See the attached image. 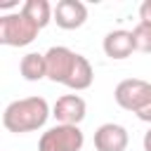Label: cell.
I'll use <instances>...</instances> for the list:
<instances>
[{
    "label": "cell",
    "instance_id": "6",
    "mask_svg": "<svg viewBox=\"0 0 151 151\" xmlns=\"http://www.w3.org/2000/svg\"><path fill=\"white\" fill-rule=\"evenodd\" d=\"M85 113L87 104L80 94H64L52 106V116L59 125H80L85 120Z\"/></svg>",
    "mask_w": 151,
    "mask_h": 151
},
{
    "label": "cell",
    "instance_id": "5",
    "mask_svg": "<svg viewBox=\"0 0 151 151\" xmlns=\"http://www.w3.org/2000/svg\"><path fill=\"white\" fill-rule=\"evenodd\" d=\"M76 57L78 52L64 47V45H54L45 52V64H47V78L52 83H66L68 76H71V68L76 64Z\"/></svg>",
    "mask_w": 151,
    "mask_h": 151
},
{
    "label": "cell",
    "instance_id": "8",
    "mask_svg": "<svg viewBox=\"0 0 151 151\" xmlns=\"http://www.w3.org/2000/svg\"><path fill=\"white\" fill-rule=\"evenodd\" d=\"M127 130L118 123H104L94 132V149L97 151H125L127 149Z\"/></svg>",
    "mask_w": 151,
    "mask_h": 151
},
{
    "label": "cell",
    "instance_id": "2",
    "mask_svg": "<svg viewBox=\"0 0 151 151\" xmlns=\"http://www.w3.org/2000/svg\"><path fill=\"white\" fill-rule=\"evenodd\" d=\"M38 26L19 9L14 14L0 17V42L7 47H26L38 38Z\"/></svg>",
    "mask_w": 151,
    "mask_h": 151
},
{
    "label": "cell",
    "instance_id": "14",
    "mask_svg": "<svg viewBox=\"0 0 151 151\" xmlns=\"http://www.w3.org/2000/svg\"><path fill=\"white\" fill-rule=\"evenodd\" d=\"M134 116H137L139 120H144V123H151V94H149V99L142 104V109H139Z\"/></svg>",
    "mask_w": 151,
    "mask_h": 151
},
{
    "label": "cell",
    "instance_id": "4",
    "mask_svg": "<svg viewBox=\"0 0 151 151\" xmlns=\"http://www.w3.org/2000/svg\"><path fill=\"white\" fill-rule=\"evenodd\" d=\"M149 94H151V83H146L142 78H125L113 90L116 104L125 111H132V113H137L142 109V104L149 99Z\"/></svg>",
    "mask_w": 151,
    "mask_h": 151
},
{
    "label": "cell",
    "instance_id": "16",
    "mask_svg": "<svg viewBox=\"0 0 151 151\" xmlns=\"http://www.w3.org/2000/svg\"><path fill=\"white\" fill-rule=\"evenodd\" d=\"M144 151H151V127L144 132Z\"/></svg>",
    "mask_w": 151,
    "mask_h": 151
},
{
    "label": "cell",
    "instance_id": "11",
    "mask_svg": "<svg viewBox=\"0 0 151 151\" xmlns=\"http://www.w3.org/2000/svg\"><path fill=\"white\" fill-rule=\"evenodd\" d=\"M92 80H94L92 64H90L83 54H78V57H76V64H73V68H71V76H68V80H66L64 85L78 92V90H87V87L92 85Z\"/></svg>",
    "mask_w": 151,
    "mask_h": 151
},
{
    "label": "cell",
    "instance_id": "15",
    "mask_svg": "<svg viewBox=\"0 0 151 151\" xmlns=\"http://www.w3.org/2000/svg\"><path fill=\"white\" fill-rule=\"evenodd\" d=\"M139 19L146 21V24H151V0H144L139 5Z\"/></svg>",
    "mask_w": 151,
    "mask_h": 151
},
{
    "label": "cell",
    "instance_id": "7",
    "mask_svg": "<svg viewBox=\"0 0 151 151\" xmlns=\"http://www.w3.org/2000/svg\"><path fill=\"white\" fill-rule=\"evenodd\" d=\"M54 21L64 31L80 28L87 21V7L80 0H59L54 5Z\"/></svg>",
    "mask_w": 151,
    "mask_h": 151
},
{
    "label": "cell",
    "instance_id": "12",
    "mask_svg": "<svg viewBox=\"0 0 151 151\" xmlns=\"http://www.w3.org/2000/svg\"><path fill=\"white\" fill-rule=\"evenodd\" d=\"M21 12L38 26V28H45L50 21H54V7L47 2V0H26Z\"/></svg>",
    "mask_w": 151,
    "mask_h": 151
},
{
    "label": "cell",
    "instance_id": "9",
    "mask_svg": "<svg viewBox=\"0 0 151 151\" xmlns=\"http://www.w3.org/2000/svg\"><path fill=\"white\" fill-rule=\"evenodd\" d=\"M134 50H137V47H134L132 31L116 28V31L106 33V38H104V52H106V57H111V59H127Z\"/></svg>",
    "mask_w": 151,
    "mask_h": 151
},
{
    "label": "cell",
    "instance_id": "13",
    "mask_svg": "<svg viewBox=\"0 0 151 151\" xmlns=\"http://www.w3.org/2000/svg\"><path fill=\"white\" fill-rule=\"evenodd\" d=\"M132 38H134V47L139 52H151V24L146 21H139L134 28H132Z\"/></svg>",
    "mask_w": 151,
    "mask_h": 151
},
{
    "label": "cell",
    "instance_id": "10",
    "mask_svg": "<svg viewBox=\"0 0 151 151\" xmlns=\"http://www.w3.org/2000/svg\"><path fill=\"white\" fill-rule=\"evenodd\" d=\"M19 73H21V78L28 80V83H35V80L47 78L45 54H40V52H28V54H24L21 61H19Z\"/></svg>",
    "mask_w": 151,
    "mask_h": 151
},
{
    "label": "cell",
    "instance_id": "3",
    "mask_svg": "<svg viewBox=\"0 0 151 151\" xmlns=\"http://www.w3.org/2000/svg\"><path fill=\"white\" fill-rule=\"evenodd\" d=\"M85 134L78 125H54L40 134L38 151H80Z\"/></svg>",
    "mask_w": 151,
    "mask_h": 151
},
{
    "label": "cell",
    "instance_id": "1",
    "mask_svg": "<svg viewBox=\"0 0 151 151\" xmlns=\"http://www.w3.org/2000/svg\"><path fill=\"white\" fill-rule=\"evenodd\" d=\"M50 116L52 113H50L45 97H24V99L7 104L5 113H2V125H5L7 132L24 134V132L40 130L47 123Z\"/></svg>",
    "mask_w": 151,
    "mask_h": 151
}]
</instances>
